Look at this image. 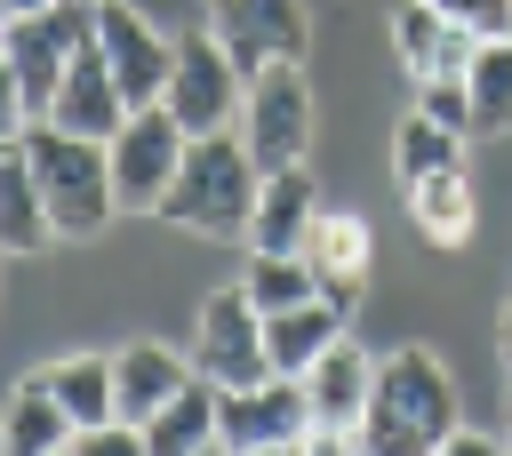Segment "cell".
<instances>
[{
    "label": "cell",
    "instance_id": "33",
    "mask_svg": "<svg viewBox=\"0 0 512 456\" xmlns=\"http://www.w3.org/2000/svg\"><path fill=\"white\" fill-rule=\"evenodd\" d=\"M504 440H512V416H504Z\"/></svg>",
    "mask_w": 512,
    "mask_h": 456
},
{
    "label": "cell",
    "instance_id": "19",
    "mask_svg": "<svg viewBox=\"0 0 512 456\" xmlns=\"http://www.w3.org/2000/svg\"><path fill=\"white\" fill-rule=\"evenodd\" d=\"M0 248H8V256H40V248H56V224H48L40 176H32V160H24V136L0 144Z\"/></svg>",
    "mask_w": 512,
    "mask_h": 456
},
{
    "label": "cell",
    "instance_id": "8",
    "mask_svg": "<svg viewBox=\"0 0 512 456\" xmlns=\"http://www.w3.org/2000/svg\"><path fill=\"white\" fill-rule=\"evenodd\" d=\"M192 368H200L216 392L272 376V352H264V312H256V296H248L240 280H232V288H216V296L200 304V328H192Z\"/></svg>",
    "mask_w": 512,
    "mask_h": 456
},
{
    "label": "cell",
    "instance_id": "16",
    "mask_svg": "<svg viewBox=\"0 0 512 456\" xmlns=\"http://www.w3.org/2000/svg\"><path fill=\"white\" fill-rule=\"evenodd\" d=\"M72 440H80V424H72V408L48 392V376L32 368L16 392H8V408H0V448L8 456H72Z\"/></svg>",
    "mask_w": 512,
    "mask_h": 456
},
{
    "label": "cell",
    "instance_id": "5",
    "mask_svg": "<svg viewBox=\"0 0 512 456\" xmlns=\"http://www.w3.org/2000/svg\"><path fill=\"white\" fill-rule=\"evenodd\" d=\"M240 96H248V72L232 64V48L200 24L176 40V72H168V112L184 120V136H216V128H240Z\"/></svg>",
    "mask_w": 512,
    "mask_h": 456
},
{
    "label": "cell",
    "instance_id": "4",
    "mask_svg": "<svg viewBox=\"0 0 512 456\" xmlns=\"http://www.w3.org/2000/svg\"><path fill=\"white\" fill-rule=\"evenodd\" d=\"M312 128H320V112H312L304 56L264 64V72L248 80V96H240V144H248V160H256L264 176H272V168H296V160L312 152Z\"/></svg>",
    "mask_w": 512,
    "mask_h": 456
},
{
    "label": "cell",
    "instance_id": "13",
    "mask_svg": "<svg viewBox=\"0 0 512 456\" xmlns=\"http://www.w3.org/2000/svg\"><path fill=\"white\" fill-rule=\"evenodd\" d=\"M304 264H312L320 296H336V304L352 312L360 288H368V272H376V232H368V216L320 208V224H312V240H304Z\"/></svg>",
    "mask_w": 512,
    "mask_h": 456
},
{
    "label": "cell",
    "instance_id": "10",
    "mask_svg": "<svg viewBox=\"0 0 512 456\" xmlns=\"http://www.w3.org/2000/svg\"><path fill=\"white\" fill-rule=\"evenodd\" d=\"M96 48H104V64H112V80H120L128 104H160V96H168L176 40H168L160 24H144L128 0H104V8H96Z\"/></svg>",
    "mask_w": 512,
    "mask_h": 456
},
{
    "label": "cell",
    "instance_id": "20",
    "mask_svg": "<svg viewBox=\"0 0 512 456\" xmlns=\"http://www.w3.org/2000/svg\"><path fill=\"white\" fill-rule=\"evenodd\" d=\"M0 48H8L16 80H24L32 120H48V104H56V88H64V64H72V48L56 40V24H48V16H8V24H0Z\"/></svg>",
    "mask_w": 512,
    "mask_h": 456
},
{
    "label": "cell",
    "instance_id": "18",
    "mask_svg": "<svg viewBox=\"0 0 512 456\" xmlns=\"http://www.w3.org/2000/svg\"><path fill=\"white\" fill-rule=\"evenodd\" d=\"M344 304L336 296H304V304H288V312H264V352H272V368L280 376H304L336 336H344Z\"/></svg>",
    "mask_w": 512,
    "mask_h": 456
},
{
    "label": "cell",
    "instance_id": "29",
    "mask_svg": "<svg viewBox=\"0 0 512 456\" xmlns=\"http://www.w3.org/2000/svg\"><path fill=\"white\" fill-rule=\"evenodd\" d=\"M24 128H32V104H24V80H16V64L0 48V136H24Z\"/></svg>",
    "mask_w": 512,
    "mask_h": 456
},
{
    "label": "cell",
    "instance_id": "27",
    "mask_svg": "<svg viewBox=\"0 0 512 456\" xmlns=\"http://www.w3.org/2000/svg\"><path fill=\"white\" fill-rule=\"evenodd\" d=\"M416 112H432V120L480 136V112H472V88H464V80H416Z\"/></svg>",
    "mask_w": 512,
    "mask_h": 456
},
{
    "label": "cell",
    "instance_id": "11",
    "mask_svg": "<svg viewBox=\"0 0 512 456\" xmlns=\"http://www.w3.org/2000/svg\"><path fill=\"white\" fill-rule=\"evenodd\" d=\"M472 48H480V32L456 24V16H440L432 0H400L392 8V56L408 64V80H464Z\"/></svg>",
    "mask_w": 512,
    "mask_h": 456
},
{
    "label": "cell",
    "instance_id": "15",
    "mask_svg": "<svg viewBox=\"0 0 512 456\" xmlns=\"http://www.w3.org/2000/svg\"><path fill=\"white\" fill-rule=\"evenodd\" d=\"M304 392H312V424H352L368 416V392H376V352H360L352 336H336L312 368H304Z\"/></svg>",
    "mask_w": 512,
    "mask_h": 456
},
{
    "label": "cell",
    "instance_id": "32",
    "mask_svg": "<svg viewBox=\"0 0 512 456\" xmlns=\"http://www.w3.org/2000/svg\"><path fill=\"white\" fill-rule=\"evenodd\" d=\"M496 352H504V376H512V304H504V320H496Z\"/></svg>",
    "mask_w": 512,
    "mask_h": 456
},
{
    "label": "cell",
    "instance_id": "3",
    "mask_svg": "<svg viewBox=\"0 0 512 456\" xmlns=\"http://www.w3.org/2000/svg\"><path fill=\"white\" fill-rule=\"evenodd\" d=\"M24 160L40 176V200H48V224L56 240H96L112 216H120V192H112V152L96 136H72L56 120H32L24 128Z\"/></svg>",
    "mask_w": 512,
    "mask_h": 456
},
{
    "label": "cell",
    "instance_id": "6",
    "mask_svg": "<svg viewBox=\"0 0 512 456\" xmlns=\"http://www.w3.org/2000/svg\"><path fill=\"white\" fill-rule=\"evenodd\" d=\"M184 120L168 112V104H136L128 120H120V136L104 144L112 152V192H120V208L128 216H144V208H160V192L176 184V168H184Z\"/></svg>",
    "mask_w": 512,
    "mask_h": 456
},
{
    "label": "cell",
    "instance_id": "35",
    "mask_svg": "<svg viewBox=\"0 0 512 456\" xmlns=\"http://www.w3.org/2000/svg\"><path fill=\"white\" fill-rule=\"evenodd\" d=\"M0 264H8V248H0Z\"/></svg>",
    "mask_w": 512,
    "mask_h": 456
},
{
    "label": "cell",
    "instance_id": "28",
    "mask_svg": "<svg viewBox=\"0 0 512 456\" xmlns=\"http://www.w3.org/2000/svg\"><path fill=\"white\" fill-rule=\"evenodd\" d=\"M440 16H456V24H472L480 40H496V32H512V0H432Z\"/></svg>",
    "mask_w": 512,
    "mask_h": 456
},
{
    "label": "cell",
    "instance_id": "21",
    "mask_svg": "<svg viewBox=\"0 0 512 456\" xmlns=\"http://www.w3.org/2000/svg\"><path fill=\"white\" fill-rule=\"evenodd\" d=\"M408 216L432 248H464L480 232V200H472V176L464 168H440V176H416L408 184Z\"/></svg>",
    "mask_w": 512,
    "mask_h": 456
},
{
    "label": "cell",
    "instance_id": "25",
    "mask_svg": "<svg viewBox=\"0 0 512 456\" xmlns=\"http://www.w3.org/2000/svg\"><path fill=\"white\" fill-rule=\"evenodd\" d=\"M240 288L256 296V312H288V304L320 296V280H312L304 248H248V272H240Z\"/></svg>",
    "mask_w": 512,
    "mask_h": 456
},
{
    "label": "cell",
    "instance_id": "24",
    "mask_svg": "<svg viewBox=\"0 0 512 456\" xmlns=\"http://www.w3.org/2000/svg\"><path fill=\"white\" fill-rule=\"evenodd\" d=\"M440 168H464V128H448L432 112H408L392 128V176L416 184V176H440Z\"/></svg>",
    "mask_w": 512,
    "mask_h": 456
},
{
    "label": "cell",
    "instance_id": "23",
    "mask_svg": "<svg viewBox=\"0 0 512 456\" xmlns=\"http://www.w3.org/2000/svg\"><path fill=\"white\" fill-rule=\"evenodd\" d=\"M40 376H48V392L72 408V424H80V432H88V424H104V416H120V392H112V352H64V360H48Z\"/></svg>",
    "mask_w": 512,
    "mask_h": 456
},
{
    "label": "cell",
    "instance_id": "30",
    "mask_svg": "<svg viewBox=\"0 0 512 456\" xmlns=\"http://www.w3.org/2000/svg\"><path fill=\"white\" fill-rule=\"evenodd\" d=\"M496 448H512L504 432H472V424H456L448 440H440V456H496Z\"/></svg>",
    "mask_w": 512,
    "mask_h": 456
},
{
    "label": "cell",
    "instance_id": "14",
    "mask_svg": "<svg viewBox=\"0 0 512 456\" xmlns=\"http://www.w3.org/2000/svg\"><path fill=\"white\" fill-rule=\"evenodd\" d=\"M192 376H200V368H192L176 344H152V336H136V344L112 352V392H120V416H128V424H152Z\"/></svg>",
    "mask_w": 512,
    "mask_h": 456
},
{
    "label": "cell",
    "instance_id": "9",
    "mask_svg": "<svg viewBox=\"0 0 512 456\" xmlns=\"http://www.w3.org/2000/svg\"><path fill=\"white\" fill-rule=\"evenodd\" d=\"M208 32L232 48V64L256 80L280 56L312 48V8L304 0H208Z\"/></svg>",
    "mask_w": 512,
    "mask_h": 456
},
{
    "label": "cell",
    "instance_id": "7",
    "mask_svg": "<svg viewBox=\"0 0 512 456\" xmlns=\"http://www.w3.org/2000/svg\"><path fill=\"white\" fill-rule=\"evenodd\" d=\"M312 440V392H304V376H256V384H232L224 392V408H216V448H240V456H256V448H304Z\"/></svg>",
    "mask_w": 512,
    "mask_h": 456
},
{
    "label": "cell",
    "instance_id": "2",
    "mask_svg": "<svg viewBox=\"0 0 512 456\" xmlns=\"http://www.w3.org/2000/svg\"><path fill=\"white\" fill-rule=\"evenodd\" d=\"M256 184H264V168L248 160L240 128H216V136H192L184 144V168H176V184L160 192L152 216H168V224H184L200 240H248Z\"/></svg>",
    "mask_w": 512,
    "mask_h": 456
},
{
    "label": "cell",
    "instance_id": "1",
    "mask_svg": "<svg viewBox=\"0 0 512 456\" xmlns=\"http://www.w3.org/2000/svg\"><path fill=\"white\" fill-rule=\"evenodd\" d=\"M464 424L456 408V376L432 344H400L376 360V392L360 416V448L376 456H440V440Z\"/></svg>",
    "mask_w": 512,
    "mask_h": 456
},
{
    "label": "cell",
    "instance_id": "22",
    "mask_svg": "<svg viewBox=\"0 0 512 456\" xmlns=\"http://www.w3.org/2000/svg\"><path fill=\"white\" fill-rule=\"evenodd\" d=\"M216 408H224V392L208 384V376H192L152 424H144V448L152 456H192V448H216Z\"/></svg>",
    "mask_w": 512,
    "mask_h": 456
},
{
    "label": "cell",
    "instance_id": "12",
    "mask_svg": "<svg viewBox=\"0 0 512 456\" xmlns=\"http://www.w3.org/2000/svg\"><path fill=\"white\" fill-rule=\"evenodd\" d=\"M128 112H136V104L120 96V80H112L104 48H96V40H88V48H72V64H64V88H56L48 120H56V128H72V136H96V144H112Z\"/></svg>",
    "mask_w": 512,
    "mask_h": 456
},
{
    "label": "cell",
    "instance_id": "17",
    "mask_svg": "<svg viewBox=\"0 0 512 456\" xmlns=\"http://www.w3.org/2000/svg\"><path fill=\"white\" fill-rule=\"evenodd\" d=\"M312 224H320V184H312V168H304V160H296V168H272V176L256 184L248 248H304Z\"/></svg>",
    "mask_w": 512,
    "mask_h": 456
},
{
    "label": "cell",
    "instance_id": "31",
    "mask_svg": "<svg viewBox=\"0 0 512 456\" xmlns=\"http://www.w3.org/2000/svg\"><path fill=\"white\" fill-rule=\"evenodd\" d=\"M40 8H56V0H0V24L8 16H40Z\"/></svg>",
    "mask_w": 512,
    "mask_h": 456
},
{
    "label": "cell",
    "instance_id": "34",
    "mask_svg": "<svg viewBox=\"0 0 512 456\" xmlns=\"http://www.w3.org/2000/svg\"><path fill=\"white\" fill-rule=\"evenodd\" d=\"M0 144H16V136H0Z\"/></svg>",
    "mask_w": 512,
    "mask_h": 456
},
{
    "label": "cell",
    "instance_id": "26",
    "mask_svg": "<svg viewBox=\"0 0 512 456\" xmlns=\"http://www.w3.org/2000/svg\"><path fill=\"white\" fill-rule=\"evenodd\" d=\"M464 88H472L480 136L512 128V32H496V40H480V48H472V72H464Z\"/></svg>",
    "mask_w": 512,
    "mask_h": 456
}]
</instances>
